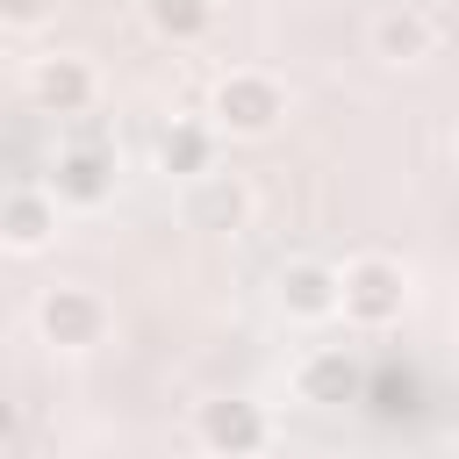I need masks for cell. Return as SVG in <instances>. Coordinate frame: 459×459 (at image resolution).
Instances as JSON below:
<instances>
[{
	"label": "cell",
	"mask_w": 459,
	"mask_h": 459,
	"mask_svg": "<svg viewBox=\"0 0 459 459\" xmlns=\"http://www.w3.org/2000/svg\"><path fill=\"white\" fill-rule=\"evenodd\" d=\"M251 179L244 172H208V179H194L186 186V222L194 230H222V237H237L244 222H251Z\"/></svg>",
	"instance_id": "11"
},
{
	"label": "cell",
	"mask_w": 459,
	"mask_h": 459,
	"mask_svg": "<svg viewBox=\"0 0 459 459\" xmlns=\"http://www.w3.org/2000/svg\"><path fill=\"white\" fill-rule=\"evenodd\" d=\"M208 122H215L222 136H237V143H258V136H273V129L287 122V86H280L273 72H258V65H237V72L215 79Z\"/></svg>",
	"instance_id": "1"
},
{
	"label": "cell",
	"mask_w": 459,
	"mask_h": 459,
	"mask_svg": "<svg viewBox=\"0 0 459 459\" xmlns=\"http://www.w3.org/2000/svg\"><path fill=\"white\" fill-rule=\"evenodd\" d=\"M409 265L387 258V251H359L344 258V323L351 330H387L409 316Z\"/></svg>",
	"instance_id": "2"
},
{
	"label": "cell",
	"mask_w": 459,
	"mask_h": 459,
	"mask_svg": "<svg viewBox=\"0 0 459 459\" xmlns=\"http://www.w3.org/2000/svg\"><path fill=\"white\" fill-rule=\"evenodd\" d=\"M359 387H366V380H359V359L337 351V344H330V351H308V359L294 366V394H301V402L337 409V402H359Z\"/></svg>",
	"instance_id": "12"
},
{
	"label": "cell",
	"mask_w": 459,
	"mask_h": 459,
	"mask_svg": "<svg viewBox=\"0 0 459 459\" xmlns=\"http://www.w3.org/2000/svg\"><path fill=\"white\" fill-rule=\"evenodd\" d=\"M143 22H151L158 43L186 50V43H201L215 29V0H143Z\"/></svg>",
	"instance_id": "13"
},
{
	"label": "cell",
	"mask_w": 459,
	"mask_h": 459,
	"mask_svg": "<svg viewBox=\"0 0 459 459\" xmlns=\"http://www.w3.org/2000/svg\"><path fill=\"white\" fill-rule=\"evenodd\" d=\"M50 14H57V0H0V29H14V36L43 29Z\"/></svg>",
	"instance_id": "14"
},
{
	"label": "cell",
	"mask_w": 459,
	"mask_h": 459,
	"mask_svg": "<svg viewBox=\"0 0 459 459\" xmlns=\"http://www.w3.org/2000/svg\"><path fill=\"white\" fill-rule=\"evenodd\" d=\"M194 437H201L208 459H258L273 445V416L251 394H208L194 409Z\"/></svg>",
	"instance_id": "4"
},
{
	"label": "cell",
	"mask_w": 459,
	"mask_h": 459,
	"mask_svg": "<svg viewBox=\"0 0 459 459\" xmlns=\"http://www.w3.org/2000/svg\"><path fill=\"white\" fill-rule=\"evenodd\" d=\"M215 151H222V129L201 122V115H172V122L158 129V172H165V179H186V186H194V179L222 172Z\"/></svg>",
	"instance_id": "10"
},
{
	"label": "cell",
	"mask_w": 459,
	"mask_h": 459,
	"mask_svg": "<svg viewBox=\"0 0 459 459\" xmlns=\"http://www.w3.org/2000/svg\"><path fill=\"white\" fill-rule=\"evenodd\" d=\"M366 43H373L380 65H423V57L437 50V22H430L416 0H394V7H380V14L366 22Z\"/></svg>",
	"instance_id": "9"
},
{
	"label": "cell",
	"mask_w": 459,
	"mask_h": 459,
	"mask_svg": "<svg viewBox=\"0 0 459 459\" xmlns=\"http://www.w3.org/2000/svg\"><path fill=\"white\" fill-rule=\"evenodd\" d=\"M115 179H122V165H115L108 143H65L50 158V172H43V186L57 194V208H79V215L108 208L115 201Z\"/></svg>",
	"instance_id": "5"
},
{
	"label": "cell",
	"mask_w": 459,
	"mask_h": 459,
	"mask_svg": "<svg viewBox=\"0 0 459 459\" xmlns=\"http://www.w3.org/2000/svg\"><path fill=\"white\" fill-rule=\"evenodd\" d=\"M273 301H280L287 323H330V316H344V265H330V258H287L273 273Z\"/></svg>",
	"instance_id": "6"
},
{
	"label": "cell",
	"mask_w": 459,
	"mask_h": 459,
	"mask_svg": "<svg viewBox=\"0 0 459 459\" xmlns=\"http://www.w3.org/2000/svg\"><path fill=\"white\" fill-rule=\"evenodd\" d=\"M29 100H36V115H86V108L100 100L93 57H79V50H43V57H29Z\"/></svg>",
	"instance_id": "7"
},
{
	"label": "cell",
	"mask_w": 459,
	"mask_h": 459,
	"mask_svg": "<svg viewBox=\"0 0 459 459\" xmlns=\"http://www.w3.org/2000/svg\"><path fill=\"white\" fill-rule=\"evenodd\" d=\"M108 330H115V316H108V301H100L93 287L57 280V287H43V294H36V337H43L50 351L79 359V351L108 344Z\"/></svg>",
	"instance_id": "3"
},
{
	"label": "cell",
	"mask_w": 459,
	"mask_h": 459,
	"mask_svg": "<svg viewBox=\"0 0 459 459\" xmlns=\"http://www.w3.org/2000/svg\"><path fill=\"white\" fill-rule=\"evenodd\" d=\"M402 459H430V452H402Z\"/></svg>",
	"instance_id": "15"
},
{
	"label": "cell",
	"mask_w": 459,
	"mask_h": 459,
	"mask_svg": "<svg viewBox=\"0 0 459 459\" xmlns=\"http://www.w3.org/2000/svg\"><path fill=\"white\" fill-rule=\"evenodd\" d=\"M452 165H459V136H452Z\"/></svg>",
	"instance_id": "16"
},
{
	"label": "cell",
	"mask_w": 459,
	"mask_h": 459,
	"mask_svg": "<svg viewBox=\"0 0 459 459\" xmlns=\"http://www.w3.org/2000/svg\"><path fill=\"white\" fill-rule=\"evenodd\" d=\"M57 194L43 186V179H14L7 186V201H0V244L14 251V258H36V251H50V237H57Z\"/></svg>",
	"instance_id": "8"
}]
</instances>
